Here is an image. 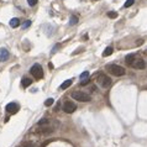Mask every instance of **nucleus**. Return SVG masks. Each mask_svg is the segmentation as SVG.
I'll return each instance as SVG.
<instances>
[{
	"instance_id": "nucleus-16",
	"label": "nucleus",
	"mask_w": 147,
	"mask_h": 147,
	"mask_svg": "<svg viewBox=\"0 0 147 147\" xmlns=\"http://www.w3.org/2000/svg\"><path fill=\"white\" fill-rule=\"evenodd\" d=\"M134 3H135V0H126V3H125V8H130V6H132L134 5Z\"/></svg>"
},
{
	"instance_id": "nucleus-24",
	"label": "nucleus",
	"mask_w": 147,
	"mask_h": 147,
	"mask_svg": "<svg viewBox=\"0 0 147 147\" xmlns=\"http://www.w3.org/2000/svg\"><path fill=\"white\" fill-rule=\"evenodd\" d=\"M143 43V40H139V41H137V45H142Z\"/></svg>"
},
{
	"instance_id": "nucleus-6",
	"label": "nucleus",
	"mask_w": 147,
	"mask_h": 147,
	"mask_svg": "<svg viewBox=\"0 0 147 147\" xmlns=\"http://www.w3.org/2000/svg\"><path fill=\"white\" fill-rule=\"evenodd\" d=\"M5 110L8 111L9 114H16L17 111H19V105H17V104H15V103H10V104H8V105H6Z\"/></svg>"
},
{
	"instance_id": "nucleus-19",
	"label": "nucleus",
	"mask_w": 147,
	"mask_h": 147,
	"mask_svg": "<svg viewBox=\"0 0 147 147\" xmlns=\"http://www.w3.org/2000/svg\"><path fill=\"white\" fill-rule=\"evenodd\" d=\"M27 4H29L30 6H35V5L37 4V0H27Z\"/></svg>"
},
{
	"instance_id": "nucleus-20",
	"label": "nucleus",
	"mask_w": 147,
	"mask_h": 147,
	"mask_svg": "<svg viewBox=\"0 0 147 147\" xmlns=\"http://www.w3.org/2000/svg\"><path fill=\"white\" fill-rule=\"evenodd\" d=\"M89 78H87V79H82V83H80V85H87V84H89Z\"/></svg>"
},
{
	"instance_id": "nucleus-12",
	"label": "nucleus",
	"mask_w": 147,
	"mask_h": 147,
	"mask_svg": "<svg viewBox=\"0 0 147 147\" xmlns=\"http://www.w3.org/2000/svg\"><path fill=\"white\" fill-rule=\"evenodd\" d=\"M70 85H72V79H68V80H65L64 83L61 84V89H67V88H69Z\"/></svg>"
},
{
	"instance_id": "nucleus-25",
	"label": "nucleus",
	"mask_w": 147,
	"mask_h": 147,
	"mask_svg": "<svg viewBox=\"0 0 147 147\" xmlns=\"http://www.w3.org/2000/svg\"><path fill=\"white\" fill-rule=\"evenodd\" d=\"M146 53H147V51H146Z\"/></svg>"
},
{
	"instance_id": "nucleus-7",
	"label": "nucleus",
	"mask_w": 147,
	"mask_h": 147,
	"mask_svg": "<svg viewBox=\"0 0 147 147\" xmlns=\"http://www.w3.org/2000/svg\"><path fill=\"white\" fill-rule=\"evenodd\" d=\"M9 58V51L5 48H0V62L8 61Z\"/></svg>"
},
{
	"instance_id": "nucleus-13",
	"label": "nucleus",
	"mask_w": 147,
	"mask_h": 147,
	"mask_svg": "<svg viewBox=\"0 0 147 147\" xmlns=\"http://www.w3.org/2000/svg\"><path fill=\"white\" fill-rule=\"evenodd\" d=\"M111 53H113V47H106L105 51L103 52V56L104 57H108V56H110Z\"/></svg>"
},
{
	"instance_id": "nucleus-14",
	"label": "nucleus",
	"mask_w": 147,
	"mask_h": 147,
	"mask_svg": "<svg viewBox=\"0 0 147 147\" xmlns=\"http://www.w3.org/2000/svg\"><path fill=\"white\" fill-rule=\"evenodd\" d=\"M78 22V17L74 16V15H72V16L69 17V25L70 26H73V25H75Z\"/></svg>"
},
{
	"instance_id": "nucleus-1",
	"label": "nucleus",
	"mask_w": 147,
	"mask_h": 147,
	"mask_svg": "<svg viewBox=\"0 0 147 147\" xmlns=\"http://www.w3.org/2000/svg\"><path fill=\"white\" fill-rule=\"evenodd\" d=\"M70 97L74 99V100H78V102H82V103H87L92 100V97L87 93H83V92H73Z\"/></svg>"
},
{
	"instance_id": "nucleus-22",
	"label": "nucleus",
	"mask_w": 147,
	"mask_h": 147,
	"mask_svg": "<svg viewBox=\"0 0 147 147\" xmlns=\"http://www.w3.org/2000/svg\"><path fill=\"white\" fill-rule=\"evenodd\" d=\"M30 25H31V21L27 20V21H25L24 24H22V27H24V29H26V27H29Z\"/></svg>"
},
{
	"instance_id": "nucleus-10",
	"label": "nucleus",
	"mask_w": 147,
	"mask_h": 147,
	"mask_svg": "<svg viewBox=\"0 0 147 147\" xmlns=\"http://www.w3.org/2000/svg\"><path fill=\"white\" fill-rule=\"evenodd\" d=\"M145 67H146V64H145V61L143 59H139L135 63V68H137V69H143Z\"/></svg>"
},
{
	"instance_id": "nucleus-11",
	"label": "nucleus",
	"mask_w": 147,
	"mask_h": 147,
	"mask_svg": "<svg viewBox=\"0 0 147 147\" xmlns=\"http://www.w3.org/2000/svg\"><path fill=\"white\" fill-rule=\"evenodd\" d=\"M31 82H32V80H31L30 78L24 77V78H22V80H21V84H22V87H24V88H27V87L31 84Z\"/></svg>"
},
{
	"instance_id": "nucleus-18",
	"label": "nucleus",
	"mask_w": 147,
	"mask_h": 147,
	"mask_svg": "<svg viewBox=\"0 0 147 147\" xmlns=\"http://www.w3.org/2000/svg\"><path fill=\"white\" fill-rule=\"evenodd\" d=\"M53 104V99L52 98H49V99H47V100H46L45 102V105L46 106H51Z\"/></svg>"
},
{
	"instance_id": "nucleus-23",
	"label": "nucleus",
	"mask_w": 147,
	"mask_h": 147,
	"mask_svg": "<svg viewBox=\"0 0 147 147\" xmlns=\"http://www.w3.org/2000/svg\"><path fill=\"white\" fill-rule=\"evenodd\" d=\"M24 147H36L33 143H26V145H24Z\"/></svg>"
},
{
	"instance_id": "nucleus-3",
	"label": "nucleus",
	"mask_w": 147,
	"mask_h": 147,
	"mask_svg": "<svg viewBox=\"0 0 147 147\" xmlns=\"http://www.w3.org/2000/svg\"><path fill=\"white\" fill-rule=\"evenodd\" d=\"M30 72H31V74L33 75V78L37 79V80H40V79L43 78V70H42V67L40 64H33L32 67H31Z\"/></svg>"
},
{
	"instance_id": "nucleus-2",
	"label": "nucleus",
	"mask_w": 147,
	"mask_h": 147,
	"mask_svg": "<svg viewBox=\"0 0 147 147\" xmlns=\"http://www.w3.org/2000/svg\"><path fill=\"white\" fill-rule=\"evenodd\" d=\"M108 69L110 72L113 75H116V77H121L125 74V69H124L121 65H118V64H110L108 65Z\"/></svg>"
},
{
	"instance_id": "nucleus-5",
	"label": "nucleus",
	"mask_w": 147,
	"mask_h": 147,
	"mask_svg": "<svg viewBox=\"0 0 147 147\" xmlns=\"http://www.w3.org/2000/svg\"><path fill=\"white\" fill-rule=\"evenodd\" d=\"M63 110H64V113H67V114H72V113H74V111L77 110V105L72 102H67V103H64V105H63Z\"/></svg>"
},
{
	"instance_id": "nucleus-9",
	"label": "nucleus",
	"mask_w": 147,
	"mask_h": 147,
	"mask_svg": "<svg viewBox=\"0 0 147 147\" xmlns=\"http://www.w3.org/2000/svg\"><path fill=\"white\" fill-rule=\"evenodd\" d=\"M9 25H10L11 27H14V29H15V27H17V26L20 25V20H19L17 17H14V19H11V20H10Z\"/></svg>"
},
{
	"instance_id": "nucleus-8",
	"label": "nucleus",
	"mask_w": 147,
	"mask_h": 147,
	"mask_svg": "<svg viewBox=\"0 0 147 147\" xmlns=\"http://www.w3.org/2000/svg\"><path fill=\"white\" fill-rule=\"evenodd\" d=\"M135 59H136V56L134 54V53H131V54L126 56V58H125V62H126V64L132 65V64H134V61H135Z\"/></svg>"
},
{
	"instance_id": "nucleus-21",
	"label": "nucleus",
	"mask_w": 147,
	"mask_h": 147,
	"mask_svg": "<svg viewBox=\"0 0 147 147\" xmlns=\"http://www.w3.org/2000/svg\"><path fill=\"white\" fill-rule=\"evenodd\" d=\"M49 120H47V119H42V120H40V123H38V125H45V124H48Z\"/></svg>"
},
{
	"instance_id": "nucleus-4",
	"label": "nucleus",
	"mask_w": 147,
	"mask_h": 147,
	"mask_svg": "<svg viewBox=\"0 0 147 147\" xmlns=\"http://www.w3.org/2000/svg\"><path fill=\"white\" fill-rule=\"evenodd\" d=\"M97 82L103 88H109L111 85V79L105 74H99L98 78H97Z\"/></svg>"
},
{
	"instance_id": "nucleus-15",
	"label": "nucleus",
	"mask_w": 147,
	"mask_h": 147,
	"mask_svg": "<svg viewBox=\"0 0 147 147\" xmlns=\"http://www.w3.org/2000/svg\"><path fill=\"white\" fill-rule=\"evenodd\" d=\"M108 16L110 17V19H116V17H118V12L116 11H109L108 12Z\"/></svg>"
},
{
	"instance_id": "nucleus-17",
	"label": "nucleus",
	"mask_w": 147,
	"mask_h": 147,
	"mask_svg": "<svg viewBox=\"0 0 147 147\" xmlns=\"http://www.w3.org/2000/svg\"><path fill=\"white\" fill-rule=\"evenodd\" d=\"M80 79H87V78H89V72H83L80 75H79Z\"/></svg>"
}]
</instances>
